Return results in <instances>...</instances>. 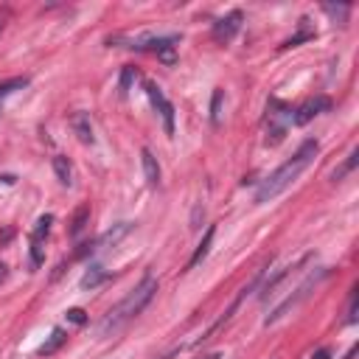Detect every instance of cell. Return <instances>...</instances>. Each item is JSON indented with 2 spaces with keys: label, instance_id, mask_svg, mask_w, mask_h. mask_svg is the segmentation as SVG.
<instances>
[{
  "label": "cell",
  "instance_id": "obj_1",
  "mask_svg": "<svg viewBox=\"0 0 359 359\" xmlns=\"http://www.w3.org/2000/svg\"><path fill=\"white\" fill-rule=\"evenodd\" d=\"M317 140H306L283 165H278L269 177H264L261 180V185H258V191H255V205H264V202H272L278 194H283L306 168H309V163L314 160V154H317Z\"/></svg>",
  "mask_w": 359,
  "mask_h": 359
},
{
  "label": "cell",
  "instance_id": "obj_2",
  "mask_svg": "<svg viewBox=\"0 0 359 359\" xmlns=\"http://www.w3.org/2000/svg\"><path fill=\"white\" fill-rule=\"evenodd\" d=\"M154 292H157V280H154V275H143V280L118 303V306H112L107 314H104V320L98 323V334L101 337H109V334H115V331H121L126 323H132L149 303H151V297H154Z\"/></svg>",
  "mask_w": 359,
  "mask_h": 359
},
{
  "label": "cell",
  "instance_id": "obj_3",
  "mask_svg": "<svg viewBox=\"0 0 359 359\" xmlns=\"http://www.w3.org/2000/svg\"><path fill=\"white\" fill-rule=\"evenodd\" d=\"M109 45H118V48H129V50H151V53H165V50H174L180 45V34H115L107 39Z\"/></svg>",
  "mask_w": 359,
  "mask_h": 359
},
{
  "label": "cell",
  "instance_id": "obj_4",
  "mask_svg": "<svg viewBox=\"0 0 359 359\" xmlns=\"http://www.w3.org/2000/svg\"><path fill=\"white\" fill-rule=\"evenodd\" d=\"M325 275H328V269H314V272H309V275L294 286V292H292V294H286V300H283V303H278V306L272 309V314H266V317H264V325H272V323H278L280 317H286L292 309H297V306H300V303H303V300H306V297L320 286V280H323Z\"/></svg>",
  "mask_w": 359,
  "mask_h": 359
},
{
  "label": "cell",
  "instance_id": "obj_5",
  "mask_svg": "<svg viewBox=\"0 0 359 359\" xmlns=\"http://www.w3.org/2000/svg\"><path fill=\"white\" fill-rule=\"evenodd\" d=\"M146 95H149V101H151V107L160 112V118H163V129H165V135H174V107H171V101L163 95V90L154 84V81H146Z\"/></svg>",
  "mask_w": 359,
  "mask_h": 359
},
{
  "label": "cell",
  "instance_id": "obj_6",
  "mask_svg": "<svg viewBox=\"0 0 359 359\" xmlns=\"http://www.w3.org/2000/svg\"><path fill=\"white\" fill-rule=\"evenodd\" d=\"M50 224H53V216L45 213V216L36 219V227H34V233H31V266H34V269L45 261V238H48V233H50Z\"/></svg>",
  "mask_w": 359,
  "mask_h": 359
},
{
  "label": "cell",
  "instance_id": "obj_7",
  "mask_svg": "<svg viewBox=\"0 0 359 359\" xmlns=\"http://www.w3.org/2000/svg\"><path fill=\"white\" fill-rule=\"evenodd\" d=\"M241 20H244V14L238 11V8H233V11H227L224 17H219L216 22H213V28H210V36L216 39V42H230L236 34H238V28H241Z\"/></svg>",
  "mask_w": 359,
  "mask_h": 359
},
{
  "label": "cell",
  "instance_id": "obj_8",
  "mask_svg": "<svg viewBox=\"0 0 359 359\" xmlns=\"http://www.w3.org/2000/svg\"><path fill=\"white\" fill-rule=\"evenodd\" d=\"M328 109H331V98H328V95H314V98L303 101V104L294 109L292 121H294L297 126H303V123H309L311 118H317L320 112H328Z\"/></svg>",
  "mask_w": 359,
  "mask_h": 359
},
{
  "label": "cell",
  "instance_id": "obj_9",
  "mask_svg": "<svg viewBox=\"0 0 359 359\" xmlns=\"http://www.w3.org/2000/svg\"><path fill=\"white\" fill-rule=\"evenodd\" d=\"M129 230H132V222H118V224H112L107 233H101L90 250H93V252H98V250H109V247H115Z\"/></svg>",
  "mask_w": 359,
  "mask_h": 359
},
{
  "label": "cell",
  "instance_id": "obj_10",
  "mask_svg": "<svg viewBox=\"0 0 359 359\" xmlns=\"http://www.w3.org/2000/svg\"><path fill=\"white\" fill-rule=\"evenodd\" d=\"M67 123H70V129H73V135L81 140V143H93V123H90V115L87 112H73L70 118H67Z\"/></svg>",
  "mask_w": 359,
  "mask_h": 359
},
{
  "label": "cell",
  "instance_id": "obj_11",
  "mask_svg": "<svg viewBox=\"0 0 359 359\" xmlns=\"http://www.w3.org/2000/svg\"><path fill=\"white\" fill-rule=\"evenodd\" d=\"M140 165H143V177H146V182H149L151 188H157V182H160V165H157V157H154L149 149L140 151Z\"/></svg>",
  "mask_w": 359,
  "mask_h": 359
},
{
  "label": "cell",
  "instance_id": "obj_12",
  "mask_svg": "<svg viewBox=\"0 0 359 359\" xmlns=\"http://www.w3.org/2000/svg\"><path fill=\"white\" fill-rule=\"evenodd\" d=\"M213 236H216V227L210 224L208 230H205V236H202V241H199V247L194 250V255H191V261H188V269H194V266H199L205 258H208V252H210V244H213Z\"/></svg>",
  "mask_w": 359,
  "mask_h": 359
},
{
  "label": "cell",
  "instance_id": "obj_13",
  "mask_svg": "<svg viewBox=\"0 0 359 359\" xmlns=\"http://www.w3.org/2000/svg\"><path fill=\"white\" fill-rule=\"evenodd\" d=\"M50 165H53V174H56V180L62 182V185H73V165H70V160L67 157H62V154H56L53 160H50Z\"/></svg>",
  "mask_w": 359,
  "mask_h": 359
},
{
  "label": "cell",
  "instance_id": "obj_14",
  "mask_svg": "<svg viewBox=\"0 0 359 359\" xmlns=\"http://www.w3.org/2000/svg\"><path fill=\"white\" fill-rule=\"evenodd\" d=\"M65 342H67V334H65V328H59V325H56V328L50 331V337L39 345V356H50V353H56Z\"/></svg>",
  "mask_w": 359,
  "mask_h": 359
},
{
  "label": "cell",
  "instance_id": "obj_15",
  "mask_svg": "<svg viewBox=\"0 0 359 359\" xmlns=\"http://www.w3.org/2000/svg\"><path fill=\"white\" fill-rule=\"evenodd\" d=\"M107 278H109V272H107L104 266H90V269L81 275L79 286H81V289H95V286H101Z\"/></svg>",
  "mask_w": 359,
  "mask_h": 359
},
{
  "label": "cell",
  "instance_id": "obj_16",
  "mask_svg": "<svg viewBox=\"0 0 359 359\" xmlns=\"http://www.w3.org/2000/svg\"><path fill=\"white\" fill-rule=\"evenodd\" d=\"M306 39H314V28L309 25V17L300 20V31H297L292 39H286L283 45H286V48H294V45H300V42H306Z\"/></svg>",
  "mask_w": 359,
  "mask_h": 359
},
{
  "label": "cell",
  "instance_id": "obj_17",
  "mask_svg": "<svg viewBox=\"0 0 359 359\" xmlns=\"http://www.w3.org/2000/svg\"><path fill=\"white\" fill-rule=\"evenodd\" d=\"M87 219H90V208L81 205V208L76 210V216H73V227H70V233H73V236H81V230L87 227Z\"/></svg>",
  "mask_w": 359,
  "mask_h": 359
},
{
  "label": "cell",
  "instance_id": "obj_18",
  "mask_svg": "<svg viewBox=\"0 0 359 359\" xmlns=\"http://www.w3.org/2000/svg\"><path fill=\"white\" fill-rule=\"evenodd\" d=\"M222 98H224V90H213V101H210V123L219 126V118H222Z\"/></svg>",
  "mask_w": 359,
  "mask_h": 359
},
{
  "label": "cell",
  "instance_id": "obj_19",
  "mask_svg": "<svg viewBox=\"0 0 359 359\" xmlns=\"http://www.w3.org/2000/svg\"><path fill=\"white\" fill-rule=\"evenodd\" d=\"M137 79V70L135 67H123L121 70V84H118V90H121V95H126L129 93V87H132V81Z\"/></svg>",
  "mask_w": 359,
  "mask_h": 359
},
{
  "label": "cell",
  "instance_id": "obj_20",
  "mask_svg": "<svg viewBox=\"0 0 359 359\" xmlns=\"http://www.w3.org/2000/svg\"><path fill=\"white\" fill-rule=\"evenodd\" d=\"M356 154H359V151H356V149H351L348 160H345V163H342V165H339V168H337V171L331 174V180H342V177H345L348 171H353V165H356Z\"/></svg>",
  "mask_w": 359,
  "mask_h": 359
},
{
  "label": "cell",
  "instance_id": "obj_21",
  "mask_svg": "<svg viewBox=\"0 0 359 359\" xmlns=\"http://www.w3.org/2000/svg\"><path fill=\"white\" fill-rule=\"evenodd\" d=\"M25 84H28L25 76H22V79H8V81H3V84H0V98L8 95V93H14V90H22Z\"/></svg>",
  "mask_w": 359,
  "mask_h": 359
},
{
  "label": "cell",
  "instance_id": "obj_22",
  "mask_svg": "<svg viewBox=\"0 0 359 359\" xmlns=\"http://www.w3.org/2000/svg\"><path fill=\"white\" fill-rule=\"evenodd\" d=\"M323 11H325V14H331V17H339V22H342V20H345V14H348L351 8H348V6H339V8H337V6H323Z\"/></svg>",
  "mask_w": 359,
  "mask_h": 359
},
{
  "label": "cell",
  "instance_id": "obj_23",
  "mask_svg": "<svg viewBox=\"0 0 359 359\" xmlns=\"http://www.w3.org/2000/svg\"><path fill=\"white\" fill-rule=\"evenodd\" d=\"M345 323H356V289H351V300H348V317Z\"/></svg>",
  "mask_w": 359,
  "mask_h": 359
},
{
  "label": "cell",
  "instance_id": "obj_24",
  "mask_svg": "<svg viewBox=\"0 0 359 359\" xmlns=\"http://www.w3.org/2000/svg\"><path fill=\"white\" fill-rule=\"evenodd\" d=\"M67 317H70L73 323H84V311H81V309H70Z\"/></svg>",
  "mask_w": 359,
  "mask_h": 359
},
{
  "label": "cell",
  "instance_id": "obj_25",
  "mask_svg": "<svg viewBox=\"0 0 359 359\" xmlns=\"http://www.w3.org/2000/svg\"><path fill=\"white\" fill-rule=\"evenodd\" d=\"M199 359H222V351H213V353H202Z\"/></svg>",
  "mask_w": 359,
  "mask_h": 359
},
{
  "label": "cell",
  "instance_id": "obj_26",
  "mask_svg": "<svg viewBox=\"0 0 359 359\" xmlns=\"http://www.w3.org/2000/svg\"><path fill=\"white\" fill-rule=\"evenodd\" d=\"M177 353H180V348H174V351H168V353H165V356H157V359H174V356H177Z\"/></svg>",
  "mask_w": 359,
  "mask_h": 359
},
{
  "label": "cell",
  "instance_id": "obj_27",
  "mask_svg": "<svg viewBox=\"0 0 359 359\" xmlns=\"http://www.w3.org/2000/svg\"><path fill=\"white\" fill-rule=\"evenodd\" d=\"M311 359H328V351H320L317 356H311Z\"/></svg>",
  "mask_w": 359,
  "mask_h": 359
}]
</instances>
